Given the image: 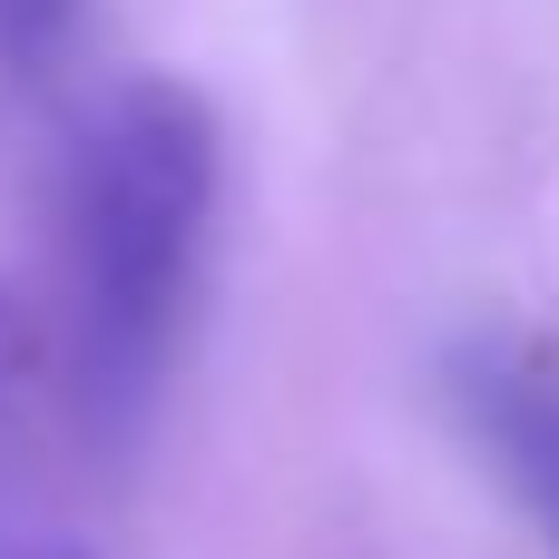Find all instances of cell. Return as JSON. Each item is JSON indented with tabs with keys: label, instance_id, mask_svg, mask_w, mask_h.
<instances>
[{
	"label": "cell",
	"instance_id": "1",
	"mask_svg": "<svg viewBox=\"0 0 559 559\" xmlns=\"http://www.w3.org/2000/svg\"><path fill=\"white\" fill-rule=\"evenodd\" d=\"M216 177H226L216 108L167 69L108 79L69 128V167H59L69 393L98 442H138V423L177 373L206 236H216Z\"/></svg>",
	"mask_w": 559,
	"mask_h": 559
},
{
	"label": "cell",
	"instance_id": "5",
	"mask_svg": "<svg viewBox=\"0 0 559 559\" xmlns=\"http://www.w3.org/2000/svg\"><path fill=\"white\" fill-rule=\"evenodd\" d=\"M0 559H59V550H39V540H20V531H0Z\"/></svg>",
	"mask_w": 559,
	"mask_h": 559
},
{
	"label": "cell",
	"instance_id": "4",
	"mask_svg": "<svg viewBox=\"0 0 559 559\" xmlns=\"http://www.w3.org/2000/svg\"><path fill=\"white\" fill-rule=\"evenodd\" d=\"M10 373H20V314H10V295H0V393H10Z\"/></svg>",
	"mask_w": 559,
	"mask_h": 559
},
{
	"label": "cell",
	"instance_id": "2",
	"mask_svg": "<svg viewBox=\"0 0 559 559\" xmlns=\"http://www.w3.org/2000/svg\"><path fill=\"white\" fill-rule=\"evenodd\" d=\"M452 413L501 472V491L531 511V531L559 559V344L550 334H472L452 354Z\"/></svg>",
	"mask_w": 559,
	"mask_h": 559
},
{
	"label": "cell",
	"instance_id": "3",
	"mask_svg": "<svg viewBox=\"0 0 559 559\" xmlns=\"http://www.w3.org/2000/svg\"><path fill=\"white\" fill-rule=\"evenodd\" d=\"M79 20H88V0H0V79H10V88L49 79V69L69 59Z\"/></svg>",
	"mask_w": 559,
	"mask_h": 559
}]
</instances>
